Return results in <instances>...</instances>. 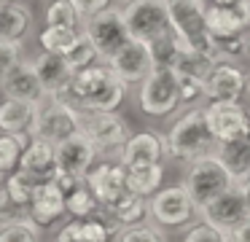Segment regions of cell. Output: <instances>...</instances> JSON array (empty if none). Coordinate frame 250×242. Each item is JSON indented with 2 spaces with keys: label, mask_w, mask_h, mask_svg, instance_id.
Masks as SVG:
<instances>
[{
  "label": "cell",
  "mask_w": 250,
  "mask_h": 242,
  "mask_svg": "<svg viewBox=\"0 0 250 242\" xmlns=\"http://www.w3.org/2000/svg\"><path fill=\"white\" fill-rule=\"evenodd\" d=\"M239 191H242V199H245V207H248V215H250V177H245L242 183H237Z\"/></svg>",
  "instance_id": "obj_42"
},
{
  "label": "cell",
  "mask_w": 250,
  "mask_h": 242,
  "mask_svg": "<svg viewBox=\"0 0 250 242\" xmlns=\"http://www.w3.org/2000/svg\"><path fill=\"white\" fill-rule=\"evenodd\" d=\"M199 215H202L205 223H210V226H215V229H221V231H226V234H229L234 226L242 223V220L248 218V207H245V199H242L239 186H234L231 191L215 197L212 202L202 204Z\"/></svg>",
  "instance_id": "obj_17"
},
{
  "label": "cell",
  "mask_w": 250,
  "mask_h": 242,
  "mask_svg": "<svg viewBox=\"0 0 250 242\" xmlns=\"http://www.w3.org/2000/svg\"><path fill=\"white\" fill-rule=\"evenodd\" d=\"M199 204L188 194V188L180 186H167L159 188L151 197V223H156L164 231H186L194 223H199Z\"/></svg>",
  "instance_id": "obj_4"
},
{
  "label": "cell",
  "mask_w": 250,
  "mask_h": 242,
  "mask_svg": "<svg viewBox=\"0 0 250 242\" xmlns=\"http://www.w3.org/2000/svg\"><path fill=\"white\" fill-rule=\"evenodd\" d=\"M27 143H30V134L0 132V172L3 175H11V172L19 170Z\"/></svg>",
  "instance_id": "obj_29"
},
{
  "label": "cell",
  "mask_w": 250,
  "mask_h": 242,
  "mask_svg": "<svg viewBox=\"0 0 250 242\" xmlns=\"http://www.w3.org/2000/svg\"><path fill=\"white\" fill-rule=\"evenodd\" d=\"M54 242H86V240H78V237H73V234H67V231H54Z\"/></svg>",
  "instance_id": "obj_43"
},
{
  "label": "cell",
  "mask_w": 250,
  "mask_h": 242,
  "mask_svg": "<svg viewBox=\"0 0 250 242\" xmlns=\"http://www.w3.org/2000/svg\"><path fill=\"white\" fill-rule=\"evenodd\" d=\"M0 91L3 97H14V100H24L33 105H43L49 100L43 89V81L35 73L33 59H19L3 78H0Z\"/></svg>",
  "instance_id": "obj_15"
},
{
  "label": "cell",
  "mask_w": 250,
  "mask_h": 242,
  "mask_svg": "<svg viewBox=\"0 0 250 242\" xmlns=\"http://www.w3.org/2000/svg\"><path fill=\"white\" fill-rule=\"evenodd\" d=\"M33 27V11L19 3L0 5V41H24Z\"/></svg>",
  "instance_id": "obj_25"
},
{
  "label": "cell",
  "mask_w": 250,
  "mask_h": 242,
  "mask_svg": "<svg viewBox=\"0 0 250 242\" xmlns=\"http://www.w3.org/2000/svg\"><path fill=\"white\" fill-rule=\"evenodd\" d=\"M113 242H169V240H167V231L148 220V223H137V226L121 229Z\"/></svg>",
  "instance_id": "obj_35"
},
{
  "label": "cell",
  "mask_w": 250,
  "mask_h": 242,
  "mask_svg": "<svg viewBox=\"0 0 250 242\" xmlns=\"http://www.w3.org/2000/svg\"><path fill=\"white\" fill-rule=\"evenodd\" d=\"M100 57V48L94 46V41L86 35V30H81V38H78V43L73 46V51L67 54V62H70V67L76 70H83V67H92V65H97Z\"/></svg>",
  "instance_id": "obj_34"
},
{
  "label": "cell",
  "mask_w": 250,
  "mask_h": 242,
  "mask_svg": "<svg viewBox=\"0 0 250 242\" xmlns=\"http://www.w3.org/2000/svg\"><path fill=\"white\" fill-rule=\"evenodd\" d=\"M81 132L97 145L100 154L121 151L129 140V124L116 110H81Z\"/></svg>",
  "instance_id": "obj_9"
},
{
  "label": "cell",
  "mask_w": 250,
  "mask_h": 242,
  "mask_svg": "<svg viewBox=\"0 0 250 242\" xmlns=\"http://www.w3.org/2000/svg\"><path fill=\"white\" fill-rule=\"evenodd\" d=\"M3 183H6L8 194L17 199V204H22L24 210H27V204L33 202L35 191H38V186H41L38 177L27 175V172H22V170H17V172H11V175H6V180H3Z\"/></svg>",
  "instance_id": "obj_33"
},
{
  "label": "cell",
  "mask_w": 250,
  "mask_h": 242,
  "mask_svg": "<svg viewBox=\"0 0 250 242\" xmlns=\"http://www.w3.org/2000/svg\"><path fill=\"white\" fill-rule=\"evenodd\" d=\"M248 94H250V78H248Z\"/></svg>",
  "instance_id": "obj_46"
},
{
  "label": "cell",
  "mask_w": 250,
  "mask_h": 242,
  "mask_svg": "<svg viewBox=\"0 0 250 242\" xmlns=\"http://www.w3.org/2000/svg\"><path fill=\"white\" fill-rule=\"evenodd\" d=\"M248 91V78L231 62H215L205 75V97L221 102H237Z\"/></svg>",
  "instance_id": "obj_18"
},
{
  "label": "cell",
  "mask_w": 250,
  "mask_h": 242,
  "mask_svg": "<svg viewBox=\"0 0 250 242\" xmlns=\"http://www.w3.org/2000/svg\"><path fill=\"white\" fill-rule=\"evenodd\" d=\"M103 210L121 226V229L137 226V223H148V220H151V199L140 197V194H132V191H124L119 199L105 204Z\"/></svg>",
  "instance_id": "obj_23"
},
{
  "label": "cell",
  "mask_w": 250,
  "mask_h": 242,
  "mask_svg": "<svg viewBox=\"0 0 250 242\" xmlns=\"http://www.w3.org/2000/svg\"><path fill=\"white\" fill-rule=\"evenodd\" d=\"M22 48H24V41H0V78L14 67L22 57Z\"/></svg>",
  "instance_id": "obj_39"
},
{
  "label": "cell",
  "mask_w": 250,
  "mask_h": 242,
  "mask_svg": "<svg viewBox=\"0 0 250 242\" xmlns=\"http://www.w3.org/2000/svg\"><path fill=\"white\" fill-rule=\"evenodd\" d=\"M183 186L188 188L194 202L202 207V204L212 202V199L221 197V194L231 191V188L237 186V180H234V175L223 167V161L218 159L215 154H207V156H202V159H196L188 164Z\"/></svg>",
  "instance_id": "obj_5"
},
{
  "label": "cell",
  "mask_w": 250,
  "mask_h": 242,
  "mask_svg": "<svg viewBox=\"0 0 250 242\" xmlns=\"http://www.w3.org/2000/svg\"><path fill=\"white\" fill-rule=\"evenodd\" d=\"M83 30L86 35L94 41V46L100 48V57L110 59L126 41H129V30H126V22H124V11L121 8H105L100 14L89 16L83 22Z\"/></svg>",
  "instance_id": "obj_11"
},
{
  "label": "cell",
  "mask_w": 250,
  "mask_h": 242,
  "mask_svg": "<svg viewBox=\"0 0 250 242\" xmlns=\"http://www.w3.org/2000/svg\"><path fill=\"white\" fill-rule=\"evenodd\" d=\"M178 73V70H175ZM178 84H180V102L183 105H194L196 100L205 97V78L194 73H178Z\"/></svg>",
  "instance_id": "obj_36"
},
{
  "label": "cell",
  "mask_w": 250,
  "mask_h": 242,
  "mask_svg": "<svg viewBox=\"0 0 250 242\" xmlns=\"http://www.w3.org/2000/svg\"><path fill=\"white\" fill-rule=\"evenodd\" d=\"M46 231L33 218H19L8 226H0V242H43Z\"/></svg>",
  "instance_id": "obj_31"
},
{
  "label": "cell",
  "mask_w": 250,
  "mask_h": 242,
  "mask_svg": "<svg viewBox=\"0 0 250 242\" xmlns=\"http://www.w3.org/2000/svg\"><path fill=\"white\" fill-rule=\"evenodd\" d=\"M248 51H250V38H248Z\"/></svg>",
  "instance_id": "obj_47"
},
{
  "label": "cell",
  "mask_w": 250,
  "mask_h": 242,
  "mask_svg": "<svg viewBox=\"0 0 250 242\" xmlns=\"http://www.w3.org/2000/svg\"><path fill=\"white\" fill-rule=\"evenodd\" d=\"M180 242H231V237H229L226 231L199 220V223H194L191 229H186V234Z\"/></svg>",
  "instance_id": "obj_37"
},
{
  "label": "cell",
  "mask_w": 250,
  "mask_h": 242,
  "mask_svg": "<svg viewBox=\"0 0 250 242\" xmlns=\"http://www.w3.org/2000/svg\"><path fill=\"white\" fill-rule=\"evenodd\" d=\"M81 38V30L76 27H54V24H46L43 30L38 32V43L43 51L49 54H60V57H67L73 51V46L78 43Z\"/></svg>",
  "instance_id": "obj_28"
},
{
  "label": "cell",
  "mask_w": 250,
  "mask_h": 242,
  "mask_svg": "<svg viewBox=\"0 0 250 242\" xmlns=\"http://www.w3.org/2000/svg\"><path fill=\"white\" fill-rule=\"evenodd\" d=\"M76 132H81V110L67 100L49 97L43 105H38L30 137H43V140L57 145L62 140L73 137Z\"/></svg>",
  "instance_id": "obj_7"
},
{
  "label": "cell",
  "mask_w": 250,
  "mask_h": 242,
  "mask_svg": "<svg viewBox=\"0 0 250 242\" xmlns=\"http://www.w3.org/2000/svg\"><path fill=\"white\" fill-rule=\"evenodd\" d=\"M140 110L151 118H164L172 110H178L180 102V84L178 73L172 67H153L151 75L140 84Z\"/></svg>",
  "instance_id": "obj_6"
},
{
  "label": "cell",
  "mask_w": 250,
  "mask_h": 242,
  "mask_svg": "<svg viewBox=\"0 0 250 242\" xmlns=\"http://www.w3.org/2000/svg\"><path fill=\"white\" fill-rule=\"evenodd\" d=\"M124 97L126 84L108 62L78 70L67 91V102H73L78 110H119Z\"/></svg>",
  "instance_id": "obj_1"
},
{
  "label": "cell",
  "mask_w": 250,
  "mask_h": 242,
  "mask_svg": "<svg viewBox=\"0 0 250 242\" xmlns=\"http://www.w3.org/2000/svg\"><path fill=\"white\" fill-rule=\"evenodd\" d=\"M215 156L223 161V167L231 172L237 183L250 177V137L231 140V143H218Z\"/></svg>",
  "instance_id": "obj_26"
},
{
  "label": "cell",
  "mask_w": 250,
  "mask_h": 242,
  "mask_svg": "<svg viewBox=\"0 0 250 242\" xmlns=\"http://www.w3.org/2000/svg\"><path fill=\"white\" fill-rule=\"evenodd\" d=\"M167 8H169L172 32H178L194 51H202L207 57H212L215 62H221L218 43L212 38V32L207 30L205 3L202 0H167Z\"/></svg>",
  "instance_id": "obj_3"
},
{
  "label": "cell",
  "mask_w": 250,
  "mask_h": 242,
  "mask_svg": "<svg viewBox=\"0 0 250 242\" xmlns=\"http://www.w3.org/2000/svg\"><path fill=\"white\" fill-rule=\"evenodd\" d=\"M73 3H76V8L81 11L83 22H86L89 16H94V14H100V11L110 8V3H113V0H73Z\"/></svg>",
  "instance_id": "obj_40"
},
{
  "label": "cell",
  "mask_w": 250,
  "mask_h": 242,
  "mask_svg": "<svg viewBox=\"0 0 250 242\" xmlns=\"http://www.w3.org/2000/svg\"><path fill=\"white\" fill-rule=\"evenodd\" d=\"M164 183V164H151V167H126V191L140 194L151 199Z\"/></svg>",
  "instance_id": "obj_27"
},
{
  "label": "cell",
  "mask_w": 250,
  "mask_h": 242,
  "mask_svg": "<svg viewBox=\"0 0 250 242\" xmlns=\"http://www.w3.org/2000/svg\"><path fill=\"white\" fill-rule=\"evenodd\" d=\"M229 237H231V242H250V215L242 220V223H237L231 231H229Z\"/></svg>",
  "instance_id": "obj_41"
},
{
  "label": "cell",
  "mask_w": 250,
  "mask_h": 242,
  "mask_svg": "<svg viewBox=\"0 0 250 242\" xmlns=\"http://www.w3.org/2000/svg\"><path fill=\"white\" fill-rule=\"evenodd\" d=\"M202 3H205V5H207V3H210V0H202Z\"/></svg>",
  "instance_id": "obj_48"
},
{
  "label": "cell",
  "mask_w": 250,
  "mask_h": 242,
  "mask_svg": "<svg viewBox=\"0 0 250 242\" xmlns=\"http://www.w3.org/2000/svg\"><path fill=\"white\" fill-rule=\"evenodd\" d=\"M231 3H237V0H210L207 5H231Z\"/></svg>",
  "instance_id": "obj_44"
},
{
  "label": "cell",
  "mask_w": 250,
  "mask_h": 242,
  "mask_svg": "<svg viewBox=\"0 0 250 242\" xmlns=\"http://www.w3.org/2000/svg\"><path fill=\"white\" fill-rule=\"evenodd\" d=\"M27 218H33L43 231H57L67 218H70V215H67L65 191H62L54 180L41 183L35 197H33V202L27 204Z\"/></svg>",
  "instance_id": "obj_13"
},
{
  "label": "cell",
  "mask_w": 250,
  "mask_h": 242,
  "mask_svg": "<svg viewBox=\"0 0 250 242\" xmlns=\"http://www.w3.org/2000/svg\"><path fill=\"white\" fill-rule=\"evenodd\" d=\"M205 118L218 143H231V140L250 137V110L242 108L239 100L237 102L210 100L205 105Z\"/></svg>",
  "instance_id": "obj_10"
},
{
  "label": "cell",
  "mask_w": 250,
  "mask_h": 242,
  "mask_svg": "<svg viewBox=\"0 0 250 242\" xmlns=\"http://www.w3.org/2000/svg\"><path fill=\"white\" fill-rule=\"evenodd\" d=\"M3 180H6V175H3V172H0V183H3Z\"/></svg>",
  "instance_id": "obj_45"
},
{
  "label": "cell",
  "mask_w": 250,
  "mask_h": 242,
  "mask_svg": "<svg viewBox=\"0 0 250 242\" xmlns=\"http://www.w3.org/2000/svg\"><path fill=\"white\" fill-rule=\"evenodd\" d=\"M35 113H38V105H33V102L3 97V100H0V132L30 134Z\"/></svg>",
  "instance_id": "obj_24"
},
{
  "label": "cell",
  "mask_w": 250,
  "mask_h": 242,
  "mask_svg": "<svg viewBox=\"0 0 250 242\" xmlns=\"http://www.w3.org/2000/svg\"><path fill=\"white\" fill-rule=\"evenodd\" d=\"M215 148H218V140L210 132V124L205 118V108H191L167 132V154L175 161L191 164V161L202 159L207 154H215Z\"/></svg>",
  "instance_id": "obj_2"
},
{
  "label": "cell",
  "mask_w": 250,
  "mask_h": 242,
  "mask_svg": "<svg viewBox=\"0 0 250 242\" xmlns=\"http://www.w3.org/2000/svg\"><path fill=\"white\" fill-rule=\"evenodd\" d=\"M105 62L113 67V73L119 75L124 84H143L151 75V70L156 67V57H153V46L146 41H129L119 48L110 59Z\"/></svg>",
  "instance_id": "obj_12"
},
{
  "label": "cell",
  "mask_w": 250,
  "mask_h": 242,
  "mask_svg": "<svg viewBox=\"0 0 250 242\" xmlns=\"http://www.w3.org/2000/svg\"><path fill=\"white\" fill-rule=\"evenodd\" d=\"M205 19L212 38L245 35L250 24V0H237L231 5H205Z\"/></svg>",
  "instance_id": "obj_19"
},
{
  "label": "cell",
  "mask_w": 250,
  "mask_h": 242,
  "mask_svg": "<svg viewBox=\"0 0 250 242\" xmlns=\"http://www.w3.org/2000/svg\"><path fill=\"white\" fill-rule=\"evenodd\" d=\"M167 156V137L156 134L153 129L129 134V140L124 143V148L119 151V159L124 167H151L162 164Z\"/></svg>",
  "instance_id": "obj_16"
},
{
  "label": "cell",
  "mask_w": 250,
  "mask_h": 242,
  "mask_svg": "<svg viewBox=\"0 0 250 242\" xmlns=\"http://www.w3.org/2000/svg\"><path fill=\"white\" fill-rule=\"evenodd\" d=\"M121 11H124L129 38H135V41L156 43L159 38H164L172 30L167 0H126Z\"/></svg>",
  "instance_id": "obj_8"
},
{
  "label": "cell",
  "mask_w": 250,
  "mask_h": 242,
  "mask_svg": "<svg viewBox=\"0 0 250 242\" xmlns=\"http://www.w3.org/2000/svg\"><path fill=\"white\" fill-rule=\"evenodd\" d=\"M24 215H27V210L22 204H17V199L8 194L6 183H0V226H8L14 220L24 218Z\"/></svg>",
  "instance_id": "obj_38"
},
{
  "label": "cell",
  "mask_w": 250,
  "mask_h": 242,
  "mask_svg": "<svg viewBox=\"0 0 250 242\" xmlns=\"http://www.w3.org/2000/svg\"><path fill=\"white\" fill-rule=\"evenodd\" d=\"M65 202H67V215L70 218H92V215L103 213V202L94 197V191L86 186V180L78 183L65 197Z\"/></svg>",
  "instance_id": "obj_30"
},
{
  "label": "cell",
  "mask_w": 250,
  "mask_h": 242,
  "mask_svg": "<svg viewBox=\"0 0 250 242\" xmlns=\"http://www.w3.org/2000/svg\"><path fill=\"white\" fill-rule=\"evenodd\" d=\"M86 186L94 191V197L105 204H110L113 199H119L121 194L126 191V167L119 161H110V159H103L89 170L86 175Z\"/></svg>",
  "instance_id": "obj_21"
},
{
  "label": "cell",
  "mask_w": 250,
  "mask_h": 242,
  "mask_svg": "<svg viewBox=\"0 0 250 242\" xmlns=\"http://www.w3.org/2000/svg\"><path fill=\"white\" fill-rule=\"evenodd\" d=\"M0 5H3V3H0Z\"/></svg>",
  "instance_id": "obj_49"
},
{
  "label": "cell",
  "mask_w": 250,
  "mask_h": 242,
  "mask_svg": "<svg viewBox=\"0 0 250 242\" xmlns=\"http://www.w3.org/2000/svg\"><path fill=\"white\" fill-rule=\"evenodd\" d=\"M83 16L81 11L76 8L73 0H49L46 5V24H54V27H81Z\"/></svg>",
  "instance_id": "obj_32"
},
{
  "label": "cell",
  "mask_w": 250,
  "mask_h": 242,
  "mask_svg": "<svg viewBox=\"0 0 250 242\" xmlns=\"http://www.w3.org/2000/svg\"><path fill=\"white\" fill-rule=\"evenodd\" d=\"M100 156L103 154L97 151V145H94L83 132H76L73 137L57 143V164H60V172L81 177V180H86L89 170L97 164Z\"/></svg>",
  "instance_id": "obj_14"
},
{
  "label": "cell",
  "mask_w": 250,
  "mask_h": 242,
  "mask_svg": "<svg viewBox=\"0 0 250 242\" xmlns=\"http://www.w3.org/2000/svg\"><path fill=\"white\" fill-rule=\"evenodd\" d=\"M19 170L33 175V177H38L41 183L54 180L57 172H60V164H57V145L49 143V140H43V137H30Z\"/></svg>",
  "instance_id": "obj_22"
},
{
  "label": "cell",
  "mask_w": 250,
  "mask_h": 242,
  "mask_svg": "<svg viewBox=\"0 0 250 242\" xmlns=\"http://www.w3.org/2000/svg\"><path fill=\"white\" fill-rule=\"evenodd\" d=\"M33 65H35V73H38V78L43 81L46 94L54 97V100H67V91H70L73 75H76V70L70 67L67 57L41 51L38 57L33 59Z\"/></svg>",
  "instance_id": "obj_20"
}]
</instances>
